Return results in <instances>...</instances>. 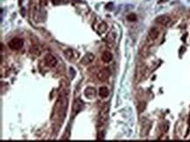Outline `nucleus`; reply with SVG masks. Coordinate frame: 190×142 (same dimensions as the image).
Segmentation results:
<instances>
[{
  "mask_svg": "<svg viewBox=\"0 0 190 142\" xmlns=\"http://www.w3.org/2000/svg\"><path fill=\"white\" fill-rule=\"evenodd\" d=\"M99 95L101 98H107L109 96V89L106 86H101L99 88Z\"/></svg>",
  "mask_w": 190,
  "mask_h": 142,
  "instance_id": "9d476101",
  "label": "nucleus"
},
{
  "mask_svg": "<svg viewBox=\"0 0 190 142\" xmlns=\"http://www.w3.org/2000/svg\"><path fill=\"white\" fill-rule=\"evenodd\" d=\"M61 2H62V0H52V3H53L54 5H60V4H61Z\"/></svg>",
  "mask_w": 190,
  "mask_h": 142,
  "instance_id": "2eb2a0df",
  "label": "nucleus"
},
{
  "mask_svg": "<svg viewBox=\"0 0 190 142\" xmlns=\"http://www.w3.org/2000/svg\"><path fill=\"white\" fill-rule=\"evenodd\" d=\"M84 94L88 99H93L96 97L97 92H96V90H95L93 87H88V88H86Z\"/></svg>",
  "mask_w": 190,
  "mask_h": 142,
  "instance_id": "6e6552de",
  "label": "nucleus"
},
{
  "mask_svg": "<svg viewBox=\"0 0 190 142\" xmlns=\"http://www.w3.org/2000/svg\"><path fill=\"white\" fill-rule=\"evenodd\" d=\"M23 45H24V40L19 38H14L8 43L9 48L11 50H14V51H18V50L21 49Z\"/></svg>",
  "mask_w": 190,
  "mask_h": 142,
  "instance_id": "f257e3e1",
  "label": "nucleus"
},
{
  "mask_svg": "<svg viewBox=\"0 0 190 142\" xmlns=\"http://www.w3.org/2000/svg\"><path fill=\"white\" fill-rule=\"evenodd\" d=\"M127 19L130 22H135L137 20V15L135 13H130L127 16Z\"/></svg>",
  "mask_w": 190,
  "mask_h": 142,
  "instance_id": "ddd939ff",
  "label": "nucleus"
},
{
  "mask_svg": "<svg viewBox=\"0 0 190 142\" xmlns=\"http://www.w3.org/2000/svg\"><path fill=\"white\" fill-rule=\"evenodd\" d=\"M189 11H190V9H189Z\"/></svg>",
  "mask_w": 190,
  "mask_h": 142,
  "instance_id": "a211bd4d",
  "label": "nucleus"
},
{
  "mask_svg": "<svg viewBox=\"0 0 190 142\" xmlns=\"http://www.w3.org/2000/svg\"><path fill=\"white\" fill-rule=\"evenodd\" d=\"M187 123H188V125H189V126H190V115H189V117H188V120H187Z\"/></svg>",
  "mask_w": 190,
  "mask_h": 142,
  "instance_id": "dca6fc26",
  "label": "nucleus"
},
{
  "mask_svg": "<svg viewBox=\"0 0 190 142\" xmlns=\"http://www.w3.org/2000/svg\"><path fill=\"white\" fill-rule=\"evenodd\" d=\"M156 22L161 26H167L171 22V18L167 15H161L156 18Z\"/></svg>",
  "mask_w": 190,
  "mask_h": 142,
  "instance_id": "423d86ee",
  "label": "nucleus"
},
{
  "mask_svg": "<svg viewBox=\"0 0 190 142\" xmlns=\"http://www.w3.org/2000/svg\"><path fill=\"white\" fill-rule=\"evenodd\" d=\"M110 76H111V71H110L109 68H107V67L101 69L97 73V79L102 82L106 81L110 78Z\"/></svg>",
  "mask_w": 190,
  "mask_h": 142,
  "instance_id": "7ed1b4c3",
  "label": "nucleus"
},
{
  "mask_svg": "<svg viewBox=\"0 0 190 142\" xmlns=\"http://www.w3.org/2000/svg\"><path fill=\"white\" fill-rule=\"evenodd\" d=\"M107 28H108V26H107L106 23L102 22L100 25L98 26V27H97V32H98L99 34H103V33H104V32L106 31Z\"/></svg>",
  "mask_w": 190,
  "mask_h": 142,
  "instance_id": "9b49d317",
  "label": "nucleus"
},
{
  "mask_svg": "<svg viewBox=\"0 0 190 142\" xmlns=\"http://www.w3.org/2000/svg\"><path fill=\"white\" fill-rule=\"evenodd\" d=\"M94 60H95V55L91 52H88L83 56V58H81V63L83 65H89L90 63H92Z\"/></svg>",
  "mask_w": 190,
  "mask_h": 142,
  "instance_id": "39448f33",
  "label": "nucleus"
},
{
  "mask_svg": "<svg viewBox=\"0 0 190 142\" xmlns=\"http://www.w3.org/2000/svg\"><path fill=\"white\" fill-rule=\"evenodd\" d=\"M145 108H146V103L145 102H141V103H139V105H138V111H139V113H142L144 110H145Z\"/></svg>",
  "mask_w": 190,
  "mask_h": 142,
  "instance_id": "4468645a",
  "label": "nucleus"
},
{
  "mask_svg": "<svg viewBox=\"0 0 190 142\" xmlns=\"http://www.w3.org/2000/svg\"><path fill=\"white\" fill-rule=\"evenodd\" d=\"M44 60H45V63H46V65L47 66L52 67V68L55 67L57 65V64H58V61L56 60V58L54 55H52V54H46L45 56Z\"/></svg>",
  "mask_w": 190,
  "mask_h": 142,
  "instance_id": "20e7f679",
  "label": "nucleus"
},
{
  "mask_svg": "<svg viewBox=\"0 0 190 142\" xmlns=\"http://www.w3.org/2000/svg\"><path fill=\"white\" fill-rule=\"evenodd\" d=\"M113 60V55L111 52L109 51H105L103 52L102 54V60L104 63H110L111 60Z\"/></svg>",
  "mask_w": 190,
  "mask_h": 142,
  "instance_id": "0eeeda50",
  "label": "nucleus"
},
{
  "mask_svg": "<svg viewBox=\"0 0 190 142\" xmlns=\"http://www.w3.org/2000/svg\"><path fill=\"white\" fill-rule=\"evenodd\" d=\"M108 113H109V106L108 105H105L104 107L101 110L100 112V114H99V120H98V125L101 126H103L107 120V118H108Z\"/></svg>",
  "mask_w": 190,
  "mask_h": 142,
  "instance_id": "f03ea898",
  "label": "nucleus"
},
{
  "mask_svg": "<svg viewBox=\"0 0 190 142\" xmlns=\"http://www.w3.org/2000/svg\"><path fill=\"white\" fill-rule=\"evenodd\" d=\"M72 1H74V2H80L81 0H72Z\"/></svg>",
  "mask_w": 190,
  "mask_h": 142,
  "instance_id": "f3484780",
  "label": "nucleus"
},
{
  "mask_svg": "<svg viewBox=\"0 0 190 142\" xmlns=\"http://www.w3.org/2000/svg\"><path fill=\"white\" fill-rule=\"evenodd\" d=\"M115 39H116V35L113 32H111V33H109L108 35H107L106 41L107 42H113L115 40Z\"/></svg>",
  "mask_w": 190,
  "mask_h": 142,
  "instance_id": "f8f14e48",
  "label": "nucleus"
},
{
  "mask_svg": "<svg viewBox=\"0 0 190 142\" xmlns=\"http://www.w3.org/2000/svg\"><path fill=\"white\" fill-rule=\"evenodd\" d=\"M160 35V31L157 28L155 27H152L150 31H149V38L152 39V40H155Z\"/></svg>",
  "mask_w": 190,
  "mask_h": 142,
  "instance_id": "1a4fd4ad",
  "label": "nucleus"
}]
</instances>
